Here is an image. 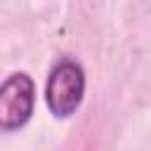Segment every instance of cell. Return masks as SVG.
<instances>
[{"label": "cell", "mask_w": 151, "mask_h": 151, "mask_svg": "<svg viewBox=\"0 0 151 151\" xmlns=\"http://www.w3.org/2000/svg\"><path fill=\"white\" fill-rule=\"evenodd\" d=\"M35 106V85L28 73H12L0 85V130H19Z\"/></svg>", "instance_id": "7a4b0ae2"}, {"label": "cell", "mask_w": 151, "mask_h": 151, "mask_svg": "<svg viewBox=\"0 0 151 151\" xmlns=\"http://www.w3.org/2000/svg\"><path fill=\"white\" fill-rule=\"evenodd\" d=\"M85 94V71L73 59H61L47 76L45 101L57 118H68L76 113Z\"/></svg>", "instance_id": "6da1fadb"}]
</instances>
